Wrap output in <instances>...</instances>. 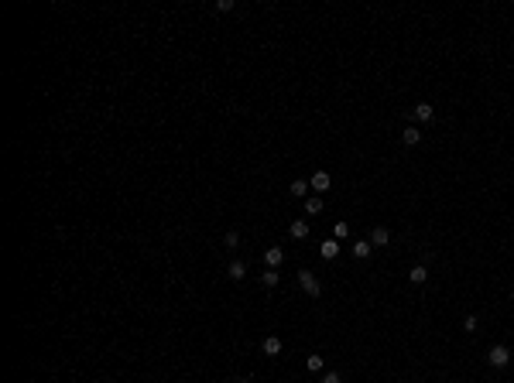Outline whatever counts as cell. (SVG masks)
<instances>
[{
  "label": "cell",
  "instance_id": "obj_20",
  "mask_svg": "<svg viewBox=\"0 0 514 383\" xmlns=\"http://www.w3.org/2000/svg\"><path fill=\"white\" fill-rule=\"evenodd\" d=\"M333 233H336V240H343V236L350 233V226H346V223H336V229H333Z\"/></svg>",
  "mask_w": 514,
  "mask_h": 383
},
{
  "label": "cell",
  "instance_id": "obj_3",
  "mask_svg": "<svg viewBox=\"0 0 514 383\" xmlns=\"http://www.w3.org/2000/svg\"><path fill=\"white\" fill-rule=\"evenodd\" d=\"M281 264H285V250H281V246H268V250H264V267L278 270Z\"/></svg>",
  "mask_w": 514,
  "mask_h": 383
},
{
  "label": "cell",
  "instance_id": "obj_2",
  "mask_svg": "<svg viewBox=\"0 0 514 383\" xmlns=\"http://www.w3.org/2000/svg\"><path fill=\"white\" fill-rule=\"evenodd\" d=\"M487 363L497 366V369H504L507 363H511V349H507V346H494V349L487 353Z\"/></svg>",
  "mask_w": 514,
  "mask_h": 383
},
{
  "label": "cell",
  "instance_id": "obj_8",
  "mask_svg": "<svg viewBox=\"0 0 514 383\" xmlns=\"http://www.w3.org/2000/svg\"><path fill=\"white\" fill-rule=\"evenodd\" d=\"M261 349H264V356H278L281 353V339L278 335H268V339L261 342Z\"/></svg>",
  "mask_w": 514,
  "mask_h": 383
},
{
  "label": "cell",
  "instance_id": "obj_16",
  "mask_svg": "<svg viewBox=\"0 0 514 383\" xmlns=\"http://www.w3.org/2000/svg\"><path fill=\"white\" fill-rule=\"evenodd\" d=\"M261 284H264V287H274V284H278V274H274V270H264V274H261Z\"/></svg>",
  "mask_w": 514,
  "mask_h": 383
},
{
  "label": "cell",
  "instance_id": "obj_13",
  "mask_svg": "<svg viewBox=\"0 0 514 383\" xmlns=\"http://www.w3.org/2000/svg\"><path fill=\"white\" fill-rule=\"evenodd\" d=\"M322 257H326V260H336V257H340V243L326 240V243H322Z\"/></svg>",
  "mask_w": 514,
  "mask_h": 383
},
{
  "label": "cell",
  "instance_id": "obj_6",
  "mask_svg": "<svg viewBox=\"0 0 514 383\" xmlns=\"http://www.w3.org/2000/svg\"><path fill=\"white\" fill-rule=\"evenodd\" d=\"M408 281H412V284H425L428 281V267H425V264H415V267L408 270Z\"/></svg>",
  "mask_w": 514,
  "mask_h": 383
},
{
  "label": "cell",
  "instance_id": "obj_1",
  "mask_svg": "<svg viewBox=\"0 0 514 383\" xmlns=\"http://www.w3.org/2000/svg\"><path fill=\"white\" fill-rule=\"evenodd\" d=\"M299 284H302V291H305L309 298H319V294H322V284H319V277H315L312 270H302V274H299Z\"/></svg>",
  "mask_w": 514,
  "mask_h": 383
},
{
  "label": "cell",
  "instance_id": "obj_12",
  "mask_svg": "<svg viewBox=\"0 0 514 383\" xmlns=\"http://www.w3.org/2000/svg\"><path fill=\"white\" fill-rule=\"evenodd\" d=\"M227 274H230V281H243V277H247V267H243L240 260H233V264H230V270H227Z\"/></svg>",
  "mask_w": 514,
  "mask_h": 383
},
{
  "label": "cell",
  "instance_id": "obj_19",
  "mask_svg": "<svg viewBox=\"0 0 514 383\" xmlns=\"http://www.w3.org/2000/svg\"><path fill=\"white\" fill-rule=\"evenodd\" d=\"M223 243H227V246H237V243H240V233H237V229H230L227 236H223Z\"/></svg>",
  "mask_w": 514,
  "mask_h": 383
},
{
  "label": "cell",
  "instance_id": "obj_23",
  "mask_svg": "<svg viewBox=\"0 0 514 383\" xmlns=\"http://www.w3.org/2000/svg\"><path fill=\"white\" fill-rule=\"evenodd\" d=\"M511 298H514V287H511Z\"/></svg>",
  "mask_w": 514,
  "mask_h": 383
},
{
  "label": "cell",
  "instance_id": "obj_18",
  "mask_svg": "<svg viewBox=\"0 0 514 383\" xmlns=\"http://www.w3.org/2000/svg\"><path fill=\"white\" fill-rule=\"evenodd\" d=\"M309 192V182H291V195H305Z\"/></svg>",
  "mask_w": 514,
  "mask_h": 383
},
{
  "label": "cell",
  "instance_id": "obj_4",
  "mask_svg": "<svg viewBox=\"0 0 514 383\" xmlns=\"http://www.w3.org/2000/svg\"><path fill=\"white\" fill-rule=\"evenodd\" d=\"M329 185H333V178H329L326 171H315L312 178H309V188H312V192H326Z\"/></svg>",
  "mask_w": 514,
  "mask_h": 383
},
{
  "label": "cell",
  "instance_id": "obj_10",
  "mask_svg": "<svg viewBox=\"0 0 514 383\" xmlns=\"http://www.w3.org/2000/svg\"><path fill=\"white\" fill-rule=\"evenodd\" d=\"M371 250H374L371 240H357V243H353V257H357V260H367V257H371Z\"/></svg>",
  "mask_w": 514,
  "mask_h": 383
},
{
  "label": "cell",
  "instance_id": "obj_9",
  "mask_svg": "<svg viewBox=\"0 0 514 383\" xmlns=\"http://www.w3.org/2000/svg\"><path fill=\"white\" fill-rule=\"evenodd\" d=\"M401 141L408 144V147H415V144H422V130H418V127H405V134H401Z\"/></svg>",
  "mask_w": 514,
  "mask_h": 383
},
{
  "label": "cell",
  "instance_id": "obj_21",
  "mask_svg": "<svg viewBox=\"0 0 514 383\" xmlns=\"http://www.w3.org/2000/svg\"><path fill=\"white\" fill-rule=\"evenodd\" d=\"M322 383H343V380H340V373H326V376H322Z\"/></svg>",
  "mask_w": 514,
  "mask_h": 383
},
{
  "label": "cell",
  "instance_id": "obj_17",
  "mask_svg": "<svg viewBox=\"0 0 514 383\" xmlns=\"http://www.w3.org/2000/svg\"><path fill=\"white\" fill-rule=\"evenodd\" d=\"M305 366L312 369V373H319V369H322V356H309V359H305Z\"/></svg>",
  "mask_w": 514,
  "mask_h": 383
},
{
  "label": "cell",
  "instance_id": "obj_22",
  "mask_svg": "<svg viewBox=\"0 0 514 383\" xmlns=\"http://www.w3.org/2000/svg\"><path fill=\"white\" fill-rule=\"evenodd\" d=\"M233 383H250V380H247V376H237V380H233Z\"/></svg>",
  "mask_w": 514,
  "mask_h": 383
},
{
  "label": "cell",
  "instance_id": "obj_15",
  "mask_svg": "<svg viewBox=\"0 0 514 383\" xmlns=\"http://www.w3.org/2000/svg\"><path fill=\"white\" fill-rule=\"evenodd\" d=\"M476 325H480L476 315H466V318H463V332H476Z\"/></svg>",
  "mask_w": 514,
  "mask_h": 383
},
{
  "label": "cell",
  "instance_id": "obj_5",
  "mask_svg": "<svg viewBox=\"0 0 514 383\" xmlns=\"http://www.w3.org/2000/svg\"><path fill=\"white\" fill-rule=\"evenodd\" d=\"M387 243H391V229H387V226H374L371 246H387Z\"/></svg>",
  "mask_w": 514,
  "mask_h": 383
},
{
  "label": "cell",
  "instance_id": "obj_11",
  "mask_svg": "<svg viewBox=\"0 0 514 383\" xmlns=\"http://www.w3.org/2000/svg\"><path fill=\"white\" fill-rule=\"evenodd\" d=\"M305 236H309V223L305 219H295L291 223V240H305Z\"/></svg>",
  "mask_w": 514,
  "mask_h": 383
},
{
  "label": "cell",
  "instance_id": "obj_14",
  "mask_svg": "<svg viewBox=\"0 0 514 383\" xmlns=\"http://www.w3.org/2000/svg\"><path fill=\"white\" fill-rule=\"evenodd\" d=\"M305 212H309V216H319V212H322V199H319V195L305 199Z\"/></svg>",
  "mask_w": 514,
  "mask_h": 383
},
{
  "label": "cell",
  "instance_id": "obj_7",
  "mask_svg": "<svg viewBox=\"0 0 514 383\" xmlns=\"http://www.w3.org/2000/svg\"><path fill=\"white\" fill-rule=\"evenodd\" d=\"M412 113H415V120H418V123H432V103H418Z\"/></svg>",
  "mask_w": 514,
  "mask_h": 383
}]
</instances>
